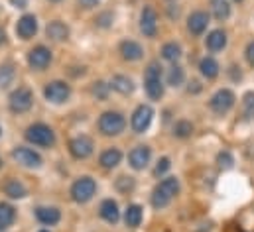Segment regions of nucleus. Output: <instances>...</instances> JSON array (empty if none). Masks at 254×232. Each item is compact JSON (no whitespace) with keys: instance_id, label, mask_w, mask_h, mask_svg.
Masks as SVG:
<instances>
[{"instance_id":"nucleus-24","label":"nucleus","mask_w":254,"mask_h":232,"mask_svg":"<svg viewBox=\"0 0 254 232\" xmlns=\"http://www.w3.org/2000/svg\"><path fill=\"white\" fill-rule=\"evenodd\" d=\"M142 217H144L142 207L140 205H130L127 209V213H125V223H127V227H130V229H136V227H140Z\"/></svg>"},{"instance_id":"nucleus-39","label":"nucleus","mask_w":254,"mask_h":232,"mask_svg":"<svg viewBox=\"0 0 254 232\" xmlns=\"http://www.w3.org/2000/svg\"><path fill=\"white\" fill-rule=\"evenodd\" d=\"M99 2H101V0H79V4H81L83 8H95Z\"/></svg>"},{"instance_id":"nucleus-40","label":"nucleus","mask_w":254,"mask_h":232,"mask_svg":"<svg viewBox=\"0 0 254 232\" xmlns=\"http://www.w3.org/2000/svg\"><path fill=\"white\" fill-rule=\"evenodd\" d=\"M10 2H12L16 8H24V6L28 4V0H10Z\"/></svg>"},{"instance_id":"nucleus-14","label":"nucleus","mask_w":254,"mask_h":232,"mask_svg":"<svg viewBox=\"0 0 254 232\" xmlns=\"http://www.w3.org/2000/svg\"><path fill=\"white\" fill-rule=\"evenodd\" d=\"M36 32H38V20H36V16L34 14H24L18 20V24H16V34L22 40H30V38L36 36Z\"/></svg>"},{"instance_id":"nucleus-12","label":"nucleus","mask_w":254,"mask_h":232,"mask_svg":"<svg viewBox=\"0 0 254 232\" xmlns=\"http://www.w3.org/2000/svg\"><path fill=\"white\" fill-rule=\"evenodd\" d=\"M12 158H14L20 166H24V168H40V166H42L40 154H36V152L30 150V148H16V150L12 152Z\"/></svg>"},{"instance_id":"nucleus-23","label":"nucleus","mask_w":254,"mask_h":232,"mask_svg":"<svg viewBox=\"0 0 254 232\" xmlns=\"http://www.w3.org/2000/svg\"><path fill=\"white\" fill-rule=\"evenodd\" d=\"M111 87L117 93H121V95H130L134 91V83H132V79L127 77V75H115L113 81H111Z\"/></svg>"},{"instance_id":"nucleus-36","label":"nucleus","mask_w":254,"mask_h":232,"mask_svg":"<svg viewBox=\"0 0 254 232\" xmlns=\"http://www.w3.org/2000/svg\"><path fill=\"white\" fill-rule=\"evenodd\" d=\"M245 109H247V116H254V93L245 95Z\"/></svg>"},{"instance_id":"nucleus-17","label":"nucleus","mask_w":254,"mask_h":232,"mask_svg":"<svg viewBox=\"0 0 254 232\" xmlns=\"http://www.w3.org/2000/svg\"><path fill=\"white\" fill-rule=\"evenodd\" d=\"M36 217L42 225H48V227H54L60 223L62 219V213L56 209V207H38L36 209Z\"/></svg>"},{"instance_id":"nucleus-44","label":"nucleus","mask_w":254,"mask_h":232,"mask_svg":"<svg viewBox=\"0 0 254 232\" xmlns=\"http://www.w3.org/2000/svg\"><path fill=\"white\" fill-rule=\"evenodd\" d=\"M0 134H2V128H0Z\"/></svg>"},{"instance_id":"nucleus-31","label":"nucleus","mask_w":254,"mask_h":232,"mask_svg":"<svg viewBox=\"0 0 254 232\" xmlns=\"http://www.w3.org/2000/svg\"><path fill=\"white\" fill-rule=\"evenodd\" d=\"M191 132H193V126H191V122H188V120H180V122L174 126V134H176L178 138H190Z\"/></svg>"},{"instance_id":"nucleus-5","label":"nucleus","mask_w":254,"mask_h":232,"mask_svg":"<svg viewBox=\"0 0 254 232\" xmlns=\"http://www.w3.org/2000/svg\"><path fill=\"white\" fill-rule=\"evenodd\" d=\"M95 191H97L95 179H91V177H81V179H77V181L73 183V187H71V197H73V201H77V203H87V201L93 199Z\"/></svg>"},{"instance_id":"nucleus-9","label":"nucleus","mask_w":254,"mask_h":232,"mask_svg":"<svg viewBox=\"0 0 254 232\" xmlns=\"http://www.w3.org/2000/svg\"><path fill=\"white\" fill-rule=\"evenodd\" d=\"M152 118H154V111H152V107H148V105H140L136 111H134V115H132V130L134 132H138V134H142V132H146L148 130V126L152 124Z\"/></svg>"},{"instance_id":"nucleus-30","label":"nucleus","mask_w":254,"mask_h":232,"mask_svg":"<svg viewBox=\"0 0 254 232\" xmlns=\"http://www.w3.org/2000/svg\"><path fill=\"white\" fill-rule=\"evenodd\" d=\"M184 79H186L184 69H182L180 65H174V67L170 69V73H168V83H170L172 87H180V85L184 83Z\"/></svg>"},{"instance_id":"nucleus-15","label":"nucleus","mask_w":254,"mask_h":232,"mask_svg":"<svg viewBox=\"0 0 254 232\" xmlns=\"http://www.w3.org/2000/svg\"><path fill=\"white\" fill-rule=\"evenodd\" d=\"M150 148L148 146H138V148H134L130 154H128V162H130V166L134 168V170H144L146 166H148V162H150Z\"/></svg>"},{"instance_id":"nucleus-22","label":"nucleus","mask_w":254,"mask_h":232,"mask_svg":"<svg viewBox=\"0 0 254 232\" xmlns=\"http://www.w3.org/2000/svg\"><path fill=\"white\" fill-rule=\"evenodd\" d=\"M121 160H123V154H121V150H117V148H111V150H107V152L101 154V166H103L105 170L117 168V166L121 164Z\"/></svg>"},{"instance_id":"nucleus-26","label":"nucleus","mask_w":254,"mask_h":232,"mask_svg":"<svg viewBox=\"0 0 254 232\" xmlns=\"http://www.w3.org/2000/svg\"><path fill=\"white\" fill-rule=\"evenodd\" d=\"M199 69H201V75L207 77V79H215L219 75V63L213 58H203L199 63Z\"/></svg>"},{"instance_id":"nucleus-28","label":"nucleus","mask_w":254,"mask_h":232,"mask_svg":"<svg viewBox=\"0 0 254 232\" xmlns=\"http://www.w3.org/2000/svg\"><path fill=\"white\" fill-rule=\"evenodd\" d=\"M211 10L217 20H227L231 14V6L227 0H211Z\"/></svg>"},{"instance_id":"nucleus-45","label":"nucleus","mask_w":254,"mask_h":232,"mask_svg":"<svg viewBox=\"0 0 254 232\" xmlns=\"http://www.w3.org/2000/svg\"><path fill=\"white\" fill-rule=\"evenodd\" d=\"M54 2H58V0H54Z\"/></svg>"},{"instance_id":"nucleus-38","label":"nucleus","mask_w":254,"mask_h":232,"mask_svg":"<svg viewBox=\"0 0 254 232\" xmlns=\"http://www.w3.org/2000/svg\"><path fill=\"white\" fill-rule=\"evenodd\" d=\"M247 59H249L251 65H254V42H251L249 48H247Z\"/></svg>"},{"instance_id":"nucleus-16","label":"nucleus","mask_w":254,"mask_h":232,"mask_svg":"<svg viewBox=\"0 0 254 232\" xmlns=\"http://www.w3.org/2000/svg\"><path fill=\"white\" fill-rule=\"evenodd\" d=\"M207 24H209V16L203 10L193 12L190 18H188V30H190L193 36H201L207 30Z\"/></svg>"},{"instance_id":"nucleus-2","label":"nucleus","mask_w":254,"mask_h":232,"mask_svg":"<svg viewBox=\"0 0 254 232\" xmlns=\"http://www.w3.org/2000/svg\"><path fill=\"white\" fill-rule=\"evenodd\" d=\"M26 140L36 146H42V148H52L56 144V134L46 124H32L26 130Z\"/></svg>"},{"instance_id":"nucleus-32","label":"nucleus","mask_w":254,"mask_h":232,"mask_svg":"<svg viewBox=\"0 0 254 232\" xmlns=\"http://www.w3.org/2000/svg\"><path fill=\"white\" fill-rule=\"evenodd\" d=\"M12 81H14V69H12V65H2L0 67V87L4 89Z\"/></svg>"},{"instance_id":"nucleus-29","label":"nucleus","mask_w":254,"mask_h":232,"mask_svg":"<svg viewBox=\"0 0 254 232\" xmlns=\"http://www.w3.org/2000/svg\"><path fill=\"white\" fill-rule=\"evenodd\" d=\"M162 58L166 59V61L176 63L178 59L182 58V48H180L176 42H170V44H166V46L162 48Z\"/></svg>"},{"instance_id":"nucleus-47","label":"nucleus","mask_w":254,"mask_h":232,"mask_svg":"<svg viewBox=\"0 0 254 232\" xmlns=\"http://www.w3.org/2000/svg\"><path fill=\"white\" fill-rule=\"evenodd\" d=\"M0 232H2V231H0Z\"/></svg>"},{"instance_id":"nucleus-1","label":"nucleus","mask_w":254,"mask_h":232,"mask_svg":"<svg viewBox=\"0 0 254 232\" xmlns=\"http://www.w3.org/2000/svg\"><path fill=\"white\" fill-rule=\"evenodd\" d=\"M178 193H180V181L176 177H166L162 183L156 185V189L152 193V205H154V209L168 207Z\"/></svg>"},{"instance_id":"nucleus-43","label":"nucleus","mask_w":254,"mask_h":232,"mask_svg":"<svg viewBox=\"0 0 254 232\" xmlns=\"http://www.w3.org/2000/svg\"><path fill=\"white\" fill-rule=\"evenodd\" d=\"M42 232H50V231H42Z\"/></svg>"},{"instance_id":"nucleus-10","label":"nucleus","mask_w":254,"mask_h":232,"mask_svg":"<svg viewBox=\"0 0 254 232\" xmlns=\"http://www.w3.org/2000/svg\"><path fill=\"white\" fill-rule=\"evenodd\" d=\"M93 148H95V144H93V140H91L89 136H77V138H73V140L69 142V152H71V156L77 158V160L89 158V156L93 154Z\"/></svg>"},{"instance_id":"nucleus-37","label":"nucleus","mask_w":254,"mask_h":232,"mask_svg":"<svg viewBox=\"0 0 254 232\" xmlns=\"http://www.w3.org/2000/svg\"><path fill=\"white\" fill-rule=\"evenodd\" d=\"M170 168H172L170 160H168V158H162V160L158 162V166H156V175H164Z\"/></svg>"},{"instance_id":"nucleus-7","label":"nucleus","mask_w":254,"mask_h":232,"mask_svg":"<svg viewBox=\"0 0 254 232\" xmlns=\"http://www.w3.org/2000/svg\"><path fill=\"white\" fill-rule=\"evenodd\" d=\"M71 95V89L69 85L64 81H54V83H48L46 89H44V97L50 101V103H56V105H62L69 99Z\"/></svg>"},{"instance_id":"nucleus-8","label":"nucleus","mask_w":254,"mask_h":232,"mask_svg":"<svg viewBox=\"0 0 254 232\" xmlns=\"http://www.w3.org/2000/svg\"><path fill=\"white\" fill-rule=\"evenodd\" d=\"M211 109L217 113V115H225V113H229L233 107H235V95H233V91H229V89H221V91H217L213 97H211Z\"/></svg>"},{"instance_id":"nucleus-42","label":"nucleus","mask_w":254,"mask_h":232,"mask_svg":"<svg viewBox=\"0 0 254 232\" xmlns=\"http://www.w3.org/2000/svg\"><path fill=\"white\" fill-rule=\"evenodd\" d=\"M0 170H2V158H0Z\"/></svg>"},{"instance_id":"nucleus-21","label":"nucleus","mask_w":254,"mask_h":232,"mask_svg":"<svg viewBox=\"0 0 254 232\" xmlns=\"http://www.w3.org/2000/svg\"><path fill=\"white\" fill-rule=\"evenodd\" d=\"M205 44H207V48H209L211 52H221V50L227 46V34H225L223 30H213V32L207 36Z\"/></svg>"},{"instance_id":"nucleus-19","label":"nucleus","mask_w":254,"mask_h":232,"mask_svg":"<svg viewBox=\"0 0 254 232\" xmlns=\"http://www.w3.org/2000/svg\"><path fill=\"white\" fill-rule=\"evenodd\" d=\"M121 54H123V58L127 59V61H138V59L142 58L144 50H142L140 44H136L132 40H127V42L121 44Z\"/></svg>"},{"instance_id":"nucleus-35","label":"nucleus","mask_w":254,"mask_h":232,"mask_svg":"<svg viewBox=\"0 0 254 232\" xmlns=\"http://www.w3.org/2000/svg\"><path fill=\"white\" fill-rule=\"evenodd\" d=\"M217 162H219L221 168H231L233 166V156L229 152H221L219 158H217Z\"/></svg>"},{"instance_id":"nucleus-6","label":"nucleus","mask_w":254,"mask_h":232,"mask_svg":"<svg viewBox=\"0 0 254 232\" xmlns=\"http://www.w3.org/2000/svg\"><path fill=\"white\" fill-rule=\"evenodd\" d=\"M32 105H34V95L28 87H20L10 95V111L12 113H18V115L28 113L32 109Z\"/></svg>"},{"instance_id":"nucleus-13","label":"nucleus","mask_w":254,"mask_h":232,"mask_svg":"<svg viewBox=\"0 0 254 232\" xmlns=\"http://www.w3.org/2000/svg\"><path fill=\"white\" fill-rule=\"evenodd\" d=\"M50 61H52V52L46 46H38L28 54V63H30L32 69L42 71V69H46L50 65Z\"/></svg>"},{"instance_id":"nucleus-41","label":"nucleus","mask_w":254,"mask_h":232,"mask_svg":"<svg viewBox=\"0 0 254 232\" xmlns=\"http://www.w3.org/2000/svg\"><path fill=\"white\" fill-rule=\"evenodd\" d=\"M6 40V34H4V30H0V44Z\"/></svg>"},{"instance_id":"nucleus-34","label":"nucleus","mask_w":254,"mask_h":232,"mask_svg":"<svg viewBox=\"0 0 254 232\" xmlns=\"http://www.w3.org/2000/svg\"><path fill=\"white\" fill-rule=\"evenodd\" d=\"M117 187L121 189V191H130L132 187H134V181H132V177H119V181H117Z\"/></svg>"},{"instance_id":"nucleus-4","label":"nucleus","mask_w":254,"mask_h":232,"mask_svg":"<svg viewBox=\"0 0 254 232\" xmlns=\"http://www.w3.org/2000/svg\"><path fill=\"white\" fill-rule=\"evenodd\" d=\"M127 126V120L121 113H105V115L99 118V130L105 134V136H117L125 130Z\"/></svg>"},{"instance_id":"nucleus-46","label":"nucleus","mask_w":254,"mask_h":232,"mask_svg":"<svg viewBox=\"0 0 254 232\" xmlns=\"http://www.w3.org/2000/svg\"><path fill=\"white\" fill-rule=\"evenodd\" d=\"M237 2H239V0H237Z\"/></svg>"},{"instance_id":"nucleus-20","label":"nucleus","mask_w":254,"mask_h":232,"mask_svg":"<svg viewBox=\"0 0 254 232\" xmlns=\"http://www.w3.org/2000/svg\"><path fill=\"white\" fill-rule=\"evenodd\" d=\"M101 217H103L107 223L115 225V223L119 221V217H121V213H119V205H117L113 199L103 201V203H101Z\"/></svg>"},{"instance_id":"nucleus-25","label":"nucleus","mask_w":254,"mask_h":232,"mask_svg":"<svg viewBox=\"0 0 254 232\" xmlns=\"http://www.w3.org/2000/svg\"><path fill=\"white\" fill-rule=\"evenodd\" d=\"M16 221V211L8 203H0V231L8 229Z\"/></svg>"},{"instance_id":"nucleus-27","label":"nucleus","mask_w":254,"mask_h":232,"mask_svg":"<svg viewBox=\"0 0 254 232\" xmlns=\"http://www.w3.org/2000/svg\"><path fill=\"white\" fill-rule=\"evenodd\" d=\"M4 191H6V195L12 197V199H22V197H26V187H24L18 179H10V181H6Z\"/></svg>"},{"instance_id":"nucleus-11","label":"nucleus","mask_w":254,"mask_h":232,"mask_svg":"<svg viewBox=\"0 0 254 232\" xmlns=\"http://www.w3.org/2000/svg\"><path fill=\"white\" fill-rule=\"evenodd\" d=\"M140 30L146 38H154L158 32V14L152 6H144L140 14Z\"/></svg>"},{"instance_id":"nucleus-33","label":"nucleus","mask_w":254,"mask_h":232,"mask_svg":"<svg viewBox=\"0 0 254 232\" xmlns=\"http://www.w3.org/2000/svg\"><path fill=\"white\" fill-rule=\"evenodd\" d=\"M109 89H111V85H107V83L99 81V83H95V87H93V95H95V97H99V99H107Z\"/></svg>"},{"instance_id":"nucleus-18","label":"nucleus","mask_w":254,"mask_h":232,"mask_svg":"<svg viewBox=\"0 0 254 232\" xmlns=\"http://www.w3.org/2000/svg\"><path fill=\"white\" fill-rule=\"evenodd\" d=\"M46 34H48V38H50V40H54V42H64V40L69 38V28L65 26L64 22L54 20V22H50V24H48Z\"/></svg>"},{"instance_id":"nucleus-3","label":"nucleus","mask_w":254,"mask_h":232,"mask_svg":"<svg viewBox=\"0 0 254 232\" xmlns=\"http://www.w3.org/2000/svg\"><path fill=\"white\" fill-rule=\"evenodd\" d=\"M144 83H146V93L152 101H158L162 99L164 95V85H162V73H160V67L158 63H150L148 69H146V75H144Z\"/></svg>"}]
</instances>
